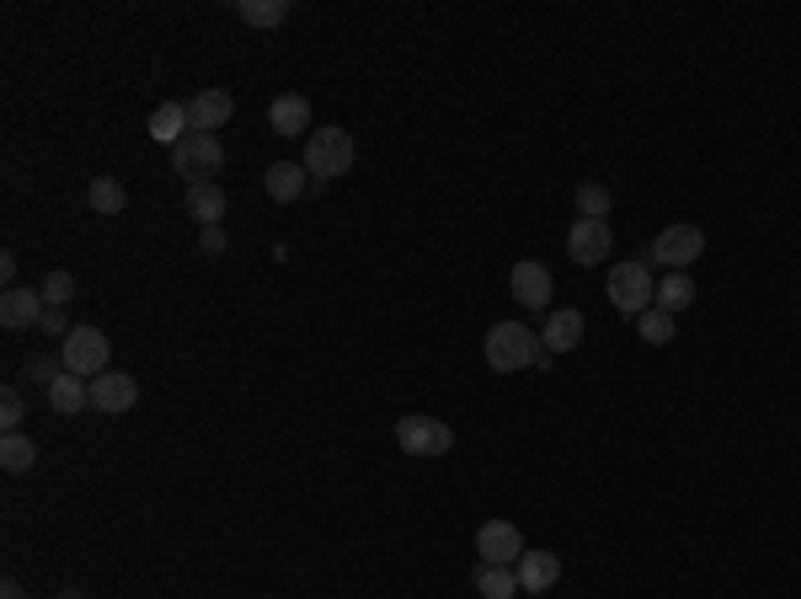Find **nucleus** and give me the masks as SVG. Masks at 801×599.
<instances>
[{
	"label": "nucleus",
	"instance_id": "nucleus-1",
	"mask_svg": "<svg viewBox=\"0 0 801 599\" xmlns=\"http://www.w3.org/2000/svg\"><path fill=\"white\" fill-rule=\"evenodd\" d=\"M540 359H551V353H546V342L529 333L524 322H497L487 333V364L497 375H518V370H529Z\"/></svg>",
	"mask_w": 801,
	"mask_h": 599
},
{
	"label": "nucleus",
	"instance_id": "nucleus-2",
	"mask_svg": "<svg viewBox=\"0 0 801 599\" xmlns=\"http://www.w3.org/2000/svg\"><path fill=\"white\" fill-rule=\"evenodd\" d=\"M353 155H359V145H353V134L342 129V124H326V129H315L305 139V172L321 177V183L353 172Z\"/></svg>",
	"mask_w": 801,
	"mask_h": 599
},
{
	"label": "nucleus",
	"instance_id": "nucleus-3",
	"mask_svg": "<svg viewBox=\"0 0 801 599\" xmlns=\"http://www.w3.org/2000/svg\"><path fill=\"white\" fill-rule=\"evenodd\" d=\"M225 166V145H220V134H187L183 145L172 150V172L183 177L187 188H198V183H214V172Z\"/></svg>",
	"mask_w": 801,
	"mask_h": 599
},
{
	"label": "nucleus",
	"instance_id": "nucleus-4",
	"mask_svg": "<svg viewBox=\"0 0 801 599\" xmlns=\"http://www.w3.org/2000/svg\"><path fill=\"white\" fill-rule=\"evenodd\" d=\"M604 289H610V305H615L619 316H647L652 300H658V284H652L647 263H615Z\"/></svg>",
	"mask_w": 801,
	"mask_h": 599
},
{
	"label": "nucleus",
	"instance_id": "nucleus-5",
	"mask_svg": "<svg viewBox=\"0 0 801 599\" xmlns=\"http://www.w3.org/2000/svg\"><path fill=\"white\" fill-rule=\"evenodd\" d=\"M108 337L97 333V327H70V337L60 342V359L70 375H80V380H97V375H108Z\"/></svg>",
	"mask_w": 801,
	"mask_h": 599
},
{
	"label": "nucleus",
	"instance_id": "nucleus-6",
	"mask_svg": "<svg viewBox=\"0 0 801 599\" xmlns=\"http://www.w3.org/2000/svg\"><path fill=\"white\" fill-rule=\"evenodd\" d=\"M396 445L406 456H449L454 450V428L443 417H423V412H406L396 423Z\"/></svg>",
	"mask_w": 801,
	"mask_h": 599
},
{
	"label": "nucleus",
	"instance_id": "nucleus-7",
	"mask_svg": "<svg viewBox=\"0 0 801 599\" xmlns=\"http://www.w3.org/2000/svg\"><path fill=\"white\" fill-rule=\"evenodd\" d=\"M610 247H615V230H610V220H577L572 230H566V258L577 267H599L610 258Z\"/></svg>",
	"mask_w": 801,
	"mask_h": 599
},
{
	"label": "nucleus",
	"instance_id": "nucleus-8",
	"mask_svg": "<svg viewBox=\"0 0 801 599\" xmlns=\"http://www.w3.org/2000/svg\"><path fill=\"white\" fill-rule=\"evenodd\" d=\"M700 252H705V230H700V225H668V230L652 241V258L668 267V273H684Z\"/></svg>",
	"mask_w": 801,
	"mask_h": 599
},
{
	"label": "nucleus",
	"instance_id": "nucleus-9",
	"mask_svg": "<svg viewBox=\"0 0 801 599\" xmlns=\"http://www.w3.org/2000/svg\"><path fill=\"white\" fill-rule=\"evenodd\" d=\"M508 289H513V300H518V305L546 311V300L555 295V278H551V267H546V263L524 258V263H513V273H508Z\"/></svg>",
	"mask_w": 801,
	"mask_h": 599
},
{
	"label": "nucleus",
	"instance_id": "nucleus-10",
	"mask_svg": "<svg viewBox=\"0 0 801 599\" xmlns=\"http://www.w3.org/2000/svg\"><path fill=\"white\" fill-rule=\"evenodd\" d=\"M476 551H481V562L513 567V562L524 557V535H518V525H508V520H487V525L476 531Z\"/></svg>",
	"mask_w": 801,
	"mask_h": 599
},
{
	"label": "nucleus",
	"instance_id": "nucleus-11",
	"mask_svg": "<svg viewBox=\"0 0 801 599\" xmlns=\"http://www.w3.org/2000/svg\"><path fill=\"white\" fill-rule=\"evenodd\" d=\"M43 311H49L43 289H5V295H0V327H5V333H27V327H38Z\"/></svg>",
	"mask_w": 801,
	"mask_h": 599
},
{
	"label": "nucleus",
	"instance_id": "nucleus-12",
	"mask_svg": "<svg viewBox=\"0 0 801 599\" xmlns=\"http://www.w3.org/2000/svg\"><path fill=\"white\" fill-rule=\"evenodd\" d=\"M230 113H236V97L230 91H220V86H203L192 102H187V118H192V129L198 134H214L230 124Z\"/></svg>",
	"mask_w": 801,
	"mask_h": 599
},
{
	"label": "nucleus",
	"instance_id": "nucleus-13",
	"mask_svg": "<svg viewBox=\"0 0 801 599\" xmlns=\"http://www.w3.org/2000/svg\"><path fill=\"white\" fill-rule=\"evenodd\" d=\"M134 401H139V380L124 375V370H108V375L91 380V407L97 412H128Z\"/></svg>",
	"mask_w": 801,
	"mask_h": 599
},
{
	"label": "nucleus",
	"instance_id": "nucleus-14",
	"mask_svg": "<svg viewBox=\"0 0 801 599\" xmlns=\"http://www.w3.org/2000/svg\"><path fill=\"white\" fill-rule=\"evenodd\" d=\"M262 188H267V199H273V203L305 199V188H310L305 161H273V166L262 172Z\"/></svg>",
	"mask_w": 801,
	"mask_h": 599
},
{
	"label": "nucleus",
	"instance_id": "nucleus-15",
	"mask_svg": "<svg viewBox=\"0 0 801 599\" xmlns=\"http://www.w3.org/2000/svg\"><path fill=\"white\" fill-rule=\"evenodd\" d=\"M513 573H518V589L546 595V589H555V578H561V557L555 551H524L513 562Z\"/></svg>",
	"mask_w": 801,
	"mask_h": 599
},
{
	"label": "nucleus",
	"instance_id": "nucleus-16",
	"mask_svg": "<svg viewBox=\"0 0 801 599\" xmlns=\"http://www.w3.org/2000/svg\"><path fill=\"white\" fill-rule=\"evenodd\" d=\"M540 342H546V353H572L577 342H583V311H572V305H561V311H546V333H540Z\"/></svg>",
	"mask_w": 801,
	"mask_h": 599
},
{
	"label": "nucleus",
	"instance_id": "nucleus-17",
	"mask_svg": "<svg viewBox=\"0 0 801 599\" xmlns=\"http://www.w3.org/2000/svg\"><path fill=\"white\" fill-rule=\"evenodd\" d=\"M267 129L284 134V139H295V134L310 129V102L300 91H284V97H273V108H267Z\"/></svg>",
	"mask_w": 801,
	"mask_h": 599
},
{
	"label": "nucleus",
	"instance_id": "nucleus-18",
	"mask_svg": "<svg viewBox=\"0 0 801 599\" xmlns=\"http://www.w3.org/2000/svg\"><path fill=\"white\" fill-rule=\"evenodd\" d=\"M187 134H192V118H187V102H161L155 113H150V139L155 145H166V150H177Z\"/></svg>",
	"mask_w": 801,
	"mask_h": 599
},
{
	"label": "nucleus",
	"instance_id": "nucleus-19",
	"mask_svg": "<svg viewBox=\"0 0 801 599\" xmlns=\"http://www.w3.org/2000/svg\"><path fill=\"white\" fill-rule=\"evenodd\" d=\"M49 407H54L60 417H75V412H86V407H91V380H80V375H70V370H64L60 380L49 386Z\"/></svg>",
	"mask_w": 801,
	"mask_h": 599
},
{
	"label": "nucleus",
	"instance_id": "nucleus-20",
	"mask_svg": "<svg viewBox=\"0 0 801 599\" xmlns=\"http://www.w3.org/2000/svg\"><path fill=\"white\" fill-rule=\"evenodd\" d=\"M225 188L220 183H198V188H187V214L198 220V225H220L225 220Z\"/></svg>",
	"mask_w": 801,
	"mask_h": 599
},
{
	"label": "nucleus",
	"instance_id": "nucleus-21",
	"mask_svg": "<svg viewBox=\"0 0 801 599\" xmlns=\"http://www.w3.org/2000/svg\"><path fill=\"white\" fill-rule=\"evenodd\" d=\"M476 595L481 599H513L518 595V573H513V567H497V562H481V567H476Z\"/></svg>",
	"mask_w": 801,
	"mask_h": 599
},
{
	"label": "nucleus",
	"instance_id": "nucleus-22",
	"mask_svg": "<svg viewBox=\"0 0 801 599\" xmlns=\"http://www.w3.org/2000/svg\"><path fill=\"white\" fill-rule=\"evenodd\" d=\"M652 305L668 311V316L689 311V305H694V278H689V273H668V278L658 284V300H652Z\"/></svg>",
	"mask_w": 801,
	"mask_h": 599
},
{
	"label": "nucleus",
	"instance_id": "nucleus-23",
	"mask_svg": "<svg viewBox=\"0 0 801 599\" xmlns=\"http://www.w3.org/2000/svg\"><path fill=\"white\" fill-rule=\"evenodd\" d=\"M236 16L247 27H278V22H289V0H241Z\"/></svg>",
	"mask_w": 801,
	"mask_h": 599
},
{
	"label": "nucleus",
	"instance_id": "nucleus-24",
	"mask_svg": "<svg viewBox=\"0 0 801 599\" xmlns=\"http://www.w3.org/2000/svg\"><path fill=\"white\" fill-rule=\"evenodd\" d=\"M33 461H38V445H33L27 434H5V439H0V466L11 471V476L33 471Z\"/></svg>",
	"mask_w": 801,
	"mask_h": 599
},
{
	"label": "nucleus",
	"instance_id": "nucleus-25",
	"mask_svg": "<svg viewBox=\"0 0 801 599\" xmlns=\"http://www.w3.org/2000/svg\"><path fill=\"white\" fill-rule=\"evenodd\" d=\"M86 199H91V209H97V214H124V209H128V188L118 183V177H97Z\"/></svg>",
	"mask_w": 801,
	"mask_h": 599
},
{
	"label": "nucleus",
	"instance_id": "nucleus-26",
	"mask_svg": "<svg viewBox=\"0 0 801 599\" xmlns=\"http://www.w3.org/2000/svg\"><path fill=\"white\" fill-rule=\"evenodd\" d=\"M636 333H641V342H652V348H663V342H674V316L652 305L647 316H636Z\"/></svg>",
	"mask_w": 801,
	"mask_h": 599
},
{
	"label": "nucleus",
	"instance_id": "nucleus-27",
	"mask_svg": "<svg viewBox=\"0 0 801 599\" xmlns=\"http://www.w3.org/2000/svg\"><path fill=\"white\" fill-rule=\"evenodd\" d=\"M610 214V188L604 183H583L577 188V220H604Z\"/></svg>",
	"mask_w": 801,
	"mask_h": 599
},
{
	"label": "nucleus",
	"instance_id": "nucleus-28",
	"mask_svg": "<svg viewBox=\"0 0 801 599\" xmlns=\"http://www.w3.org/2000/svg\"><path fill=\"white\" fill-rule=\"evenodd\" d=\"M22 370H27V380H33V386H43V391H49V386L64 375V359H54V353H33Z\"/></svg>",
	"mask_w": 801,
	"mask_h": 599
},
{
	"label": "nucleus",
	"instance_id": "nucleus-29",
	"mask_svg": "<svg viewBox=\"0 0 801 599\" xmlns=\"http://www.w3.org/2000/svg\"><path fill=\"white\" fill-rule=\"evenodd\" d=\"M43 300H49V305H70V300H75V273H64V267H54V273H49V278H43Z\"/></svg>",
	"mask_w": 801,
	"mask_h": 599
},
{
	"label": "nucleus",
	"instance_id": "nucleus-30",
	"mask_svg": "<svg viewBox=\"0 0 801 599\" xmlns=\"http://www.w3.org/2000/svg\"><path fill=\"white\" fill-rule=\"evenodd\" d=\"M225 247H230L225 225H198V252H203V258H220Z\"/></svg>",
	"mask_w": 801,
	"mask_h": 599
},
{
	"label": "nucleus",
	"instance_id": "nucleus-31",
	"mask_svg": "<svg viewBox=\"0 0 801 599\" xmlns=\"http://www.w3.org/2000/svg\"><path fill=\"white\" fill-rule=\"evenodd\" d=\"M0 428L5 434H22V397L16 391H0Z\"/></svg>",
	"mask_w": 801,
	"mask_h": 599
},
{
	"label": "nucleus",
	"instance_id": "nucleus-32",
	"mask_svg": "<svg viewBox=\"0 0 801 599\" xmlns=\"http://www.w3.org/2000/svg\"><path fill=\"white\" fill-rule=\"evenodd\" d=\"M38 333H43V337H60V342H64V337H70V316H64L60 305H49V311H43V322H38Z\"/></svg>",
	"mask_w": 801,
	"mask_h": 599
},
{
	"label": "nucleus",
	"instance_id": "nucleus-33",
	"mask_svg": "<svg viewBox=\"0 0 801 599\" xmlns=\"http://www.w3.org/2000/svg\"><path fill=\"white\" fill-rule=\"evenodd\" d=\"M0 278H5V289H16L11 278H16V258H0Z\"/></svg>",
	"mask_w": 801,
	"mask_h": 599
}]
</instances>
